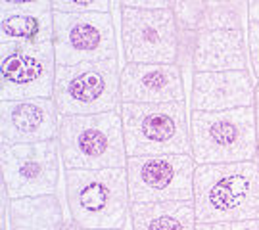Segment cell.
<instances>
[{"mask_svg":"<svg viewBox=\"0 0 259 230\" xmlns=\"http://www.w3.org/2000/svg\"><path fill=\"white\" fill-rule=\"evenodd\" d=\"M54 50L58 65L117 58V38L110 12H54Z\"/></svg>","mask_w":259,"mask_h":230,"instance_id":"11","label":"cell"},{"mask_svg":"<svg viewBox=\"0 0 259 230\" xmlns=\"http://www.w3.org/2000/svg\"><path fill=\"white\" fill-rule=\"evenodd\" d=\"M121 8H169L171 0H119Z\"/></svg>","mask_w":259,"mask_h":230,"instance_id":"25","label":"cell"},{"mask_svg":"<svg viewBox=\"0 0 259 230\" xmlns=\"http://www.w3.org/2000/svg\"><path fill=\"white\" fill-rule=\"evenodd\" d=\"M190 144L198 165L257 159L255 108L190 113Z\"/></svg>","mask_w":259,"mask_h":230,"instance_id":"5","label":"cell"},{"mask_svg":"<svg viewBox=\"0 0 259 230\" xmlns=\"http://www.w3.org/2000/svg\"><path fill=\"white\" fill-rule=\"evenodd\" d=\"M194 71L248 69V38L244 29H200L192 42Z\"/></svg>","mask_w":259,"mask_h":230,"instance_id":"15","label":"cell"},{"mask_svg":"<svg viewBox=\"0 0 259 230\" xmlns=\"http://www.w3.org/2000/svg\"><path fill=\"white\" fill-rule=\"evenodd\" d=\"M194 209L198 222L259 219V163L196 165Z\"/></svg>","mask_w":259,"mask_h":230,"instance_id":"1","label":"cell"},{"mask_svg":"<svg viewBox=\"0 0 259 230\" xmlns=\"http://www.w3.org/2000/svg\"><path fill=\"white\" fill-rule=\"evenodd\" d=\"M52 98L60 115H94L119 110L121 69L117 58L58 65Z\"/></svg>","mask_w":259,"mask_h":230,"instance_id":"6","label":"cell"},{"mask_svg":"<svg viewBox=\"0 0 259 230\" xmlns=\"http://www.w3.org/2000/svg\"><path fill=\"white\" fill-rule=\"evenodd\" d=\"M179 31L171 8H121L125 64H177Z\"/></svg>","mask_w":259,"mask_h":230,"instance_id":"8","label":"cell"},{"mask_svg":"<svg viewBox=\"0 0 259 230\" xmlns=\"http://www.w3.org/2000/svg\"><path fill=\"white\" fill-rule=\"evenodd\" d=\"M60 119L54 98L0 100V142L31 144L56 140Z\"/></svg>","mask_w":259,"mask_h":230,"instance_id":"12","label":"cell"},{"mask_svg":"<svg viewBox=\"0 0 259 230\" xmlns=\"http://www.w3.org/2000/svg\"><path fill=\"white\" fill-rule=\"evenodd\" d=\"M60 230H84V228L83 226H79V224L71 219V221H64V224H62V228Z\"/></svg>","mask_w":259,"mask_h":230,"instance_id":"27","label":"cell"},{"mask_svg":"<svg viewBox=\"0 0 259 230\" xmlns=\"http://www.w3.org/2000/svg\"><path fill=\"white\" fill-rule=\"evenodd\" d=\"M196 165L192 154L127 157L131 203L192 202Z\"/></svg>","mask_w":259,"mask_h":230,"instance_id":"7","label":"cell"},{"mask_svg":"<svg viewBox=\"0 0 259 230\" xmlns=\"http://www.w3.org/2000/svg\"><path fill=\"white\" fill-rule=\"evenodd\" d=\"M133 230H196L194 202L131 203Z\"/></svg>","mask_w":259,"mask_h":230,"instance_id":"16","label":"cell"},{"mask_svg":"<svg viewBox=\"0 0 259 230\" xmlns=\"http://www.w3.org/2000/svg\"><path fill=\"white\" fill-rule=\"evenodd\" d=\"M0 12L47 14V12H54V8H52V0H0Z\"/></svg>","mask_w":259,"mask_h":230,"instance_id":"22","label":"cell"},{"mask_svg":"<svg viewBox=\"0 0 259 230\" xmlns=\"http://www.w3.org/2000/svg\"><path fill=\"white\" fill-rule=\"evenodd\" d=\"M127 156L192 154L190 115L185 100L119 106Z\"/></svg>","mask_w":259,"mask_h":230,"instance_id":"4","label":"cell"},{"mask_svg":"<svg viewBox=\"0 0 259 230\" xmlns=\"http://www.w3.org/2000/svg\"><path fill=\"white\" fill-rule=\"evenodd\" d=\"M185 100L179 64H125L121 67V102L165 104Z\"/></svg>","mask_w":259,"mask_h":230,"instance_id":"14","label":"cell"},{"mask_svg":"<svg viewBox=\"0 0 259 230\" xmlns=\"http://www.w3.org/2000/svg\"><path fill=\"white\" fill-rule=\"evenodd\" d=\"M248 21H259V0H248Z\"/></svg>","mask_w":259,"mask_h":230,"instance_id":"26","label":"cell"},{"mask_svg":"<svg viewBox=\"0 0 259 230\" xmlns=\"http://www.w3.org/2000/svg\"><path fill=\"white\" fill-rule=\"evenodd\" d=\"M54 42L0 44V100L52 98L56 84Z\"/></svg>","mask_w":259,"mask_h":230,"instance_id":"9","label":"cell"},{"mask_svg":"<svg viewBox=\"0 0 259 230\" xmlns=\"http://www.w3.org/2000/svg\"><path fill=\"white\" fill-rule=\"evenodd\" d=\"M257 163H259V144H257Z\"/></svg>","mask_w":259,"mask_h":230,"instance_id":"29","label":"cell"},{"mask_svg":"<svg viewBox=\"0 0 259 230\" xmlns=\"http://www.w3.org/2000/svg\"><path fill=\"white\" fill-rule=\"evenodd\" d=\"M255 119H257V132H259V81H257V86H255Z\"/></svg>","mask_w":259,"mask_h":230,"instance_id":"28","label":"cell"},{"mask_svg":"<svg viewBox=\"0 0 259 230\" xmlns=\"http://www.w3.org/2000/svg\"><path fill=\"white\" fill-rule=\"evenodd\" d=\"M196 230H259V219L229 222H198Z\"/></svg>","mask_w":259,"mask_h":230,"instance_id":"23","label":"cell"},{"mask_svg":"<svg viewBox=\"0 0 259 230\" xmlns=\"http://www.w3.org/2000/svg\"><path fill=\"white\" fill-rule=\"evenodd\" d=\"M10 230H60L64 209L56 194L10 200Z\"/></svg>","mask_w":259,"mask_h":230,"instance_id":"17","label":"cell"},{"mask_svg":"<svg viewBox=\"0 0 259 230\" xmlns=\"http://www.w3.org/2000/svg\"><path fill=\"white\" fill-rule=\"evenodd\" d=\"M0 161L10 200L58 192L62 161L58 138L31 144H2Z\"/></svg>","mask_w":259,"mask_h":230,"instance_id":"10","label":"cell"},{"mask_svg":"<svg viewBox=\"0 0 259 230\" xmlns=\"http://www.w3.org/2000/svg\"><path fill=\"white\" fill-rule=\"evenodd\" d=\"M171 12L177 25L186 33H198L205 16V0H171Z\"/></svg>","mask_w":259,"mask_h":230,"instance_id":"20","label":"cell"},{"mask_svg":"<svg viewBox=\"0 0 259 230\" xmlns=\"http://www.w3.org/2000/svg\"><path fill=\"white\" fill-rule=\"evenodd\" d=\"M110 230H125V226H123V228H110Z\"/></svg>","mask_w":259,"mask_h":230,"instance_id":"30","label":"cell"},{"mask_svg":"<svg viewBox=\"0 0 259 230\" xmlns=\"http://www.w3.org/2000/svg\"><path fill=\"white\" fill-rule=\"evenodd\" d=\"M255 86L248 69L194 71L190 106L194 111H225L255 106Z\"/></svg>","mask_w":259,"mask_h":230,"instance_id":"13","label":"cell"},{"mask_svg":"<svg viewBox=\"0 0 259 230\" xmlns=\"http://www.w3.org/2000/svg\"><path fill=\"white\" fill-rule=\"evenodd\" d=\"M248 18V0H205L202 29H242Z\"/></svg>","mask_w":259,"mask_h":230,"instance_id":"19","label":"cell"},{"mask_svg":"<svg viewBox=\"0 0 259 230\" xmlns=\"http://www.w3.org/2000/svg\"><path fill=\"white\" fill-rule=\"evenodd\" d=\"M248 50L251 69L259 81V21H248Z\"/></svg>","mask_w":259,"mask_h":230,"instance_id":"24","label":"cell"},{"mask_svg":"<svg viewBox=\"0 0 259 230\" xmlns=\"http://www.w3.org/2000/svg\"><path fill=\"white\" fill-rule=\"evenodd\" d=\"M54 12L84 14V12H110L111 0H52Z\"/></svg>","mask_w":259,"mask_h":230,"instance_id":"21","label":"cell"},{"mask_svg":"<svg viewBox=\"0 0 259 230\" xmlns=\"http://www.w3.org/2000/svg\"><path fill=\"white\" fill-rule=\"evenodd\" d=\"M58 144L64 169H117L129 157L119 110L62 115Z\"/></svg>","mask_w":259,"mask_h":230,"instance_id":"3","label":"cell"},{"mask_svg":"<svg viewBox=\"0 0 259 230\" xmlns=\"http://www.w3.org/2000/svg\"><path fill=\"white\" fill-rule=\"evenodd\" d=\"M2 42H54V12H0V44Z\"/></svg>","mask_w":259,"mask_h":230,"instance_id":"18","label":"cell"},{"mask_svg":"<svg viewBox=\"0 0 259 230\" xmlns=\"http://www.w3.org/2000/svg\"><path fill=\"white\" fill-rule=\"evenodd\" d=\"M69 215L84 230L123 228L131 209L127 169H65Z\"/></svg>","mask_w":259,"mask_h":230,"instance_id":"2","label":"cell"}]
</instances>
